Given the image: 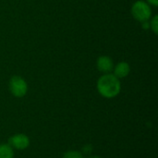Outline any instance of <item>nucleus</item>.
<instances>
[{
  "instance_id": "5",
  "label": "nucleus",
  "mask_w": 158,
  "mask_h": 158,
  "mask_svg": "<svg viewBox=\"0 0 158 158\" xmlns=\"http://www.w3.org/2000/svg\"><path fill=\"white\" fill-rule=\"evenodd\" d=\"M96 68L99 71L104 74L111 73L114 69V62L112 58L108 56H99L96 60Z\"/></svg>"
},
{
  "instance_id": "11",
  "label": "nucleus",
  "mask_w": 158,
  "mask_h": 158,
  "mask_svg": "<svg viewBox=\"0 0 158 158\" xmlns=\"http://www.w3.org/2000/svg\"><path fill=\"white\" fill-rule=\"evenodd\" d=\"M89 158H102L101 156H90Z\"/></svg>"
},
{
  "instance_id": "9",
  "label": "nucleus",
  "mask_w": 158,
  "mask_h": 158,
  "mask_svg": "<svg viewBox=\"0 0 158 158\" xmlns=\"http://www.w3.org/2000/svg\"><path fill=\"white\" fill-rule=\"evenodd\" d=\"M151 21L149 22V27L151 28V30L154 31L155 34H157L158 33V16L157 15H155L154 17H152L151 19Z\"/></svg>"
},
{
  "instance_id": "7",
  "label": "nucleus",
  "mask_w": 158,
  "mask_h": 158,
  "mask_svg": "<svg viewBox=\"0 0 158 158\" xmlns=\"http://www.w3.org/2000/svg\"><path fill=\"white\" fill-rule=\"evenodd\" d=\"M0 158H14V149L8 143H0Z\"/></svg>"
},
{
  "instance_id": "10",
  "label": "nucleus",
  "mask_w": 158,
  "mask_h": 158,
  "mask_svg": "<svg viewBox=\"0 0 158 158\" xmlns=\"http://www.w3.org/2000/svg\"><path fill=\"white\" fill-rule=\"evenodd\" d=\"M146 3L155 7H156L158 6V0H146Z\"/></svg>"
},
{
  "instance_id": "1",
  "label": "nucleus",
  "mask_w": 158,
  "mask_h": 158,
  "mask_svg": "<svg viewBox=\"0 0 158 158\" xmlns=\"http://www.w3.org/2000/svg\"><path fill=\"white\" fill-rule=\"evenodd\" d=\"M96 89L101 96L111 99L119 94L121 91V82L114 74L106 73L98 79Z\"/></svg>"
},
{
  "instance_id": "6",
  "label": "nucleus",
  "mask_w": 158,
  "mask_h": 158,
  "mask_svg": "<svg viewBox=\"0 0 158 158\" xmlns=\"http://www.w3.org/2000/svg\"><path fill=\"white\" fill-rule=\"evenodd\" d=\"M114 75L118 78V79H123L126 78L130 72H131V67L129 65V63L127 62H119L118 63L116 66H114Z\"/></svg>"
},
{
  "instance_id": "8",
  "label": "nucleus",
  "mask_w": 158,
  "mask_h": 158,
  "mask_svg": "<svg viewBox=\"0 0 158 158\" xmlns=\"http://www.w3.org/2000/svg\"><path fill=\"white\" fill-rule=\"evenodd\" d=\"M63 158H85L83 154L80 151H76V150H69L67 151L64 155Z\"/></svg>"
},
{
  "instance_id": "4",
  "label": "nucleus",
  "mask_w": 158,
  "mask_h": 158,
  "mask_svg": "<svg viewBox=\"0 0 158 158\" xmlns=\"http://www.w3.org/2000/svg\"><path fill=\"white\" fill-rule=\"evenodd\" d=\"M7 143L16 150H25L30 146V138L23 133H17L8 138Z\"/></svg>"
},
{
  "instance_id": "2",
  "label": "nucleus",
  "mask_w": 158,
  "mask_h": 158,
  "mask_svg": "<svg viewBox=\"0 0 158 158\" xmlns=\"http://www.w3.org/2000/svg\"><path fill=\"white\" fill-rule=\"evenodd\" d=\"M131 15L136 20L142 23L145 21H149L150 19L152 18L151 6L143 0L136 1L131 6Z\"/></svg>"
},
{
  "instance_id": "3",
  "label": "nucleus",
  "mask_w": 158,
  "mask_h": 158,
  "mask_svg": "<svg viewBox=\"0 0 158 158\" xmlns=\"http://www.w3.org/2000/svg\"><path fill=\"white\" fill-rule=\"evenodd\" d=\"M8 88L11 94L17 98L25 96L28 92V84L26 81L20 76H13L9 80Z\"/></svg>"
}]
</instances>
